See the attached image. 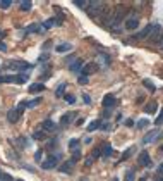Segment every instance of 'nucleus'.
Instances as JSON below:
<instances>
[{
    "instance_id": "f257e3e1",
    "label": "nucleus",
    "mask_w": 163,
    "mask_h": 181,
    "mask_svg": "<svg viewBox=\"0 0 163 181\" xmlns=\"http://www.w3.org/2000/svg\"><path fill=\"white\" fill-rule=\"evenodd\" d=\"M124 14H125V9L120 5V7H117L115 10H113V14H112V22H110V26L113 29H117L120 24H122L124 21Z\"/></svg>"
},
{
    "instance_id": "f03ea898",
    "label": "nucleus",
    "mask_w": 163,
    "mask_h": 181,
    "mask_svg": "<svg viewBox=\"0 0 163 181\" xmlns=\"http://www.w3.org/2000/svg\"><path fill=\"white\" fill-rule=\"evenodd\" d=\"M105 12V4H102V2H89L88 5V14L91 16V17H102V14Z\"/></svg>"
},
{
    "instance_id": "7ed1b4c3",
    "label": "nucleus",
    "mask_w": 163,
    "mask_h": 181,
    "mask_svg": "<svg viewBox=\"0 0 163 181\" xmlns=\"http://www.w3.org/2000/svg\"><path fill=\"white\" fill-rule=\"evenodd\" d=\"M59 160H60V155H48L47 159L41 162V167L43 169H53V167H57Z\"/></svg>"
},
{
    "instance_id": "20e7f679",
    "label": "nucleus",
    "mask_w": 163,
    "mask_h": 181,
    "mask_svg": "<svg viewBox=\"0 0 163 181\" xmlns=\"http://www.w3.org/2000/svg\"><path fill=\"white\" fill-rule=\"evenodd\" d=\"M153 28H155V24H148V26H144V28L141 29V31H139L134 38H136V40H146V38H150Z\"/></svg>"
},
{
    "instance_id": "39448f33",
    "label": "nucleus",
    "mask_w": 163,
    "mask_h": 181,
    "mask_svg": "<svg viewBox=\"0 0 163 181\" xmlns=\"http://www.w3.org/2000/svg\"><path fill=\"white\" fill-rule=\"evenodd\" d=\"M137 26H139V17H136V16H134V17H129V19L125 21V29H130V31H132V29H136Z\"/></svg>"
},
{
    "instance_id": "423d86ee",
    "label": "nucleus",
    "mask_w": 163,
    "mask_h": 181,
    "mask_svg": "<svg viewBox=\"0 0 163 181\" xmlns=\"http://www.w3.org/2000/svg\"><path fill=\"white\" fill-rule=\"evenodd\" d=\"M150 153L146 152V150H143V152L139 153V164H141V166H144V167H148L150 166Z\"/></svg>"
},
{
    "instance_id": "0eeeda50",
    "label": "nucleus",
    "mask_w": 163,
    "mask_h": 181,
    "mask_svg": "<svg viewBox=\"0 0 163 181\" xmlns=\"http://www.w3.org/2000/svg\"><path fill=\"white\" fill-rule=\"evenodd\" d=\"M21 117V112L19 111H16V109H12V111H9L7 112V119L10 121V123H17Z\"/></svg>"
},
{
    "instance_id": "6e6552de",
    "label": "nucleus",
    "mask_w": 163,
    "mask_h": 181,
    "mask_svg": "<svg viewBox=\"0 0 163 181\" xmlns=\"http://www.w3.org/2000/svg\"><path fill=\"white\" fill-rule=\"evenodd\" d=\"M96 69H98V67H96V64L89 62V64H86V66L82 67V74H86V76H89V74H93V73H95Z\"/></svg>"
},
{
    "instance_id": "1a4fd4ad",
    "label": "nucleus",
    "mask_w": 163,
    "mask_h": 181,
    "mask_svg": "<svg viewBox=\"0 0 163 181\" xmlns=\"http://www.w3.org/2000/svg\"><path fill=\"white\" fill-rule=\"evenodd\" d=\"M113 105H115V97L107 95V97L103 98V107H105V109H112Z\"/></svg>"
},
{
    "instance_id": "9d476101",
    "label": "nucleus",
    "mask_w": 163,
    "mask_h": 181,
    "mask_svg": "<svg viewBox=\"0 0 163 181\" xmlns=\"http://www.w3.org/2000/svg\"><path fill=\"white\" fill-rule=\"evenodd\" d=\"M43 90H45V85H43V83L29 85V93H38V91H43Z\"/></svg>"
},
{
    "instance_id": "9b49d317",
    "label": "nucleus",
    "mask_w": 163,
    "mask_h": 181,
    "mask_svg": "<svg viewBox=\"0 0 163 181\" xmlns=\"http://www.w3.org/2000/svg\"><path fill=\"white\" fill-rule=\"evenodd\" d=\"M41 128H43V131H53V129H55V123L52 121V119H47V121H43Z\"/></svg>"
},
{
    "instance_id": "f8f14e48",
    "label": "nucleus",
    "mask_w": 163,
    "mask_h": 181,
    "mask_svg": "<svg viewBox=\"0 0 163 181\" xmlns=\"http://www.w3.org/2000/svg\"><path fill=\"white\" fill-rule=\"evenodd\" d=\"M74 164H76V162L70 159V160H67V162H64V164H62L59 169H60L62 173H70V169H72V166H74Z\"/></svg>"
},
{
    "instance_id": "ddd939ff",
    "label": "nucleus",
    "mask_w": 163,
    "mask_h": 181,
    "mask_svg": "<svg viewBox=\"0 0 163 181\" xmlns=\"http://www.w3.org/2000/svg\"><path fill=\"white\" fill-rule=\"evenodd\" d=\"M76 116H77V114H76V112H67V114H64V116H62V124L65 126V124H69V123H70V121H72V119L76 117Z\"/></svg>"
},
{
    "instance_id": "4468645a",
    "label": "nucleus",
    "mask_w": 163,
    "mask_h": 181,
    "mask_svg": "<svg viewBox=\"0 0 163 181\" xmlns=\"http://www.w3.org/2000/svg\"><path fill=\"white\" fill-rule=\"evenodd\" d=\"M12 67H17V69H21V71H29L33 66H31V64H27V62H16Z\"/></svg>"
},
{
    "instance_id": "2eb2a0df",
    "label": "nucleus",
    "mask_w": 163,
    "mask_h": 181,
    "mask_svg": "<svg viewBox=\"0 0 163 181\" xmlns=\"http://www.w3.org/2000/svg\"><path fill=\"white\" fill-rule=\"evenodd\" d=\"M144 111L148 112V114H155V112L158 111V104L156 102H151V104H148L146 107H144Z\"/></svg>"
},
{
    "instance_id": "dca6fc26",
    "label": "nucleus",
    "mask_w": 163,
    "mask_h": 181,
    "mask_svg": "<svg viewBox=\"0 0 163 181\" xmlns=\"http://www.w3.org/2000/svg\"><path fill=\"white\" fill-rule=\"evenodd\" d=\"M69 50H72V45L70 43H60V45H57V52H69Z\"/></svg>"
},
{
    "instance_id": "f3484780",
    "label": "nucleus",
    "mask_w": 163,
    "mask_h": 181,
    "mask_svg": "<svg viewBox=\"0 0 163 181\" xmlns=\"http://www.w3.org/2000/svg\"><path fill=\"white\" fill-rule=\"evenodd\" d=\"M82 69V61H76L74 64H70V71L72 73H77V71Z\"/></svg>"
},
{
    "instance_id": "a211bd4d",
    "label": "nucleus",
    "mask_w": 163,
    "mask_h": 181,
    "mask_svg": "<svg viewBox=\"0 0 163 181\" xmlns=\"http://www.w3.org/2000/svg\"><path fill=\"white\" fill-rule=\"evenodd\" d=\"M112 153H113V148H112L110 145H105V147H103V150H102V155H103V157H110Z\"/></svg>"
},
{
    "instance_id": "6ab92c4d",
    "label": "nucleus",
    "mask_w": 163,
    "mask_h": 181,
    "mask_svg": "<svg viewBox=\"0 0 163 181\" xmlns=\"http://www.w3.org/2000/svg\"><path fill=\"white\" fill-rule=\"evenodd\" d=\"M41 104V98H33V100H29V102H26V107H29V109H33V107H36V105Z\"/></svg>"
},
{
    "instance_id": "aec40b11",
    "label": "nucleus",
    "mask_w": 163,
    "mask_h": 181,
    "mask_svg": "<svg viewBox=\"0 0 163 181\" xmlns=\"http://www.w3.org/2000/svg\"><path fill=\"white\" fill-rule=\"evenodd\" d=\"M45 138H47V131H43V129L34 131V140H45Z\"/></svg>"
},
{
    "instance_id": "412c9836",
    "label": "nucleus",
    "mask_w": 163,
    "mask_h": 181,
    "mask_svg": "<svg viewBox=\"0 0 163 181\" xmlns=\"http://www.w3.org/2000/svg\"><path fill=\"white\" fill-rule=\"evenodd\" d=\"M21 10H22V12H27V10H31V2H29V0H24V2H21Z\"/></svg>"
},
{
    "instance_id": "4be33fe9",
    "label": "nucleus",
    "mask_w": 163,
    "mask_h": 181,
    "mask_svg": "<svg viewBox=\"0 0 163 181\" xmlns=\"http://www.w3.org/2000/svg\"><path fill=\"white\" fill-rule=\"evenodd\" d=\"M57 24V17H52V19H48L45 24H43V29H48V28H52V26H55Z\"/></svg>"
},
{
    "instance_id": "5701e85b",
    "label": "nucleus",
    "mask_w": 163,
    "mask_h": 181,
    "mask_svg": "<svg viewBox=\"0 0 163 181\" xmlns=\"http://www.w3.org/2000/svg\"><path fill=\"white\" fill-rule=\"evenodd\" d=\"M77 147H79V140L72 138L69 141V148H70V150H77Z\"/></svg>"
},
{
    "instance_id": "b1692460",
    "label": "nucleus",
    "mask_w": 163,
    "mask_h": 181,
    "mask_svg": "<svg viewBox=\"0 0 163 181\" xmlns=\"http://www.w3.org/2000/svg\"><path fill=\"white\" fill-rule=\"evenodd\" d=\"M132 152H134V147H130V148L127 150V152H124V153H122V157H120V162H124L125 159H129V157H130V153H132Z\"/></svg>"
},
{
    "instance_id": "393cba45",
    "label": "nucleus",
    "mask_w": 163,
    "mask_h": 181,
    "mask_svg": "<svg viewBox=\"0 0 163 181\" xmlns=\"http://www.w3.org/2000/svg\"><path fill=\"white\" fill-rule=\"evenodd\" d=\"M156 135H158V131H153V133H150L146 138H144V143H150V141H153V140L156 138Z\"/></svg>"
},
{
    "instance_id": "a878e982",
    "label": "nucleus",
    "mask_w": 163,
    "mask_h": 181,
    "mask_svg": "<svg viewBox=\"0 0 163 181\" xmlns=\"http://www.w3.org/2000/svg\"><path fill=\"white\" fill-rule=\"evenodd\" d=\"M76 5H77L79 9H84V10H88L89 2H82V0H77V2H76Z\"/></svg>"
},
{
    "instance_id": "bb28decb",
    "label": "nucleus",
    "mask_w": 163,
    "mask_h": 181,
    "mask_svg": "<svg viewBox=\"0 0 163 181\" xmlns=\"http://www.w3.org/2000/svg\"><path fill=\"white\" fill-rule=\"evenodd\" d=\"M100 126H102V123H100V121H93V123L88 126V129H89V131H95L96 128H100Z\"/></svg>"
},
{
    "instance_id": "cd10ccee",
    "label": "nucleus",
    "mask_w": 163,
    "mask_h": 181,
    "mask_svg": "<svg viewBox=\"0 0 163 181\" xmlns=\"http://www.w3.org/2000/svg\"><path fill=\"white\" fill-rule=\"evenodd\" d=\"M88 81H89V79H88L86 74H81V76L77 78V83H79V85H88Z\"/></svg>"
},
{
    "instance_id": "c85d7f7f",
    "label": "nucleus",
    "mask_w": 163,
    "mask_h": 181,
    "mask_svg": "<svg viewBox=\"0 0 163 181\" xmlns=\"http://www.w3.org/2000/svg\"><path fill=\"white\" fill-rule=\"evenodd\" d=\"M143 85H144V86H146V88H148V90L155 91V85L151 83V81H148V79H144V81H143Z\"/></svg>"
},
{
    "instance_id": "c756f323",
    "label": "nucleus",
    "mask_w": 163,
    "mask_h": 181,
    "mask_svg": "<svg viewBox=\"0 0 163 181\" xmlns=\"http://www.w3.org/2000/svg\"><path fill=\"white\" fill-rule=\"evenodd\" d=\"M64 90H65V85H60V86L55 90V95H57V97H62V91Z\"/></svg>"
},
{
    "instance_id": "7c9ffc66",
    "label": "nucleus",
    "mask_w": 163,
    "mask_h": 181,
    "mask_svg": "<svg viewBox=\"0 0 163 181\" xmlns=\"http://www.w3.org/2000/svg\"><path fill=\"white\" fill-rule=\"evenodd\" d=\"M148 124H150V121H146V119H141V121L137 123V128H146Z\"/></svg>"
},
{
    "instance_id": "2f4dec72",
    "label": "nucleus",
    "mask_w": 163,
    "mask_h": 181,
    "mask_svg": "<svg viewBox=\"0 0 163 181\" xmlns=\"http://www.w3.org/2000/svg\"><path fill=\"white\" fill-rule=\"evenodd\" d=\"M10 4H12L10 0H4V2H0V7H4V9H9V7H10Z\"/></svg>"
},
{
    "instance_id": "473e14b6",
    "label": "nucleus",
    "mask_w": 163,
    "mask_h": 181,
    "mask_svg": "<svg viewBox=\"0 0 163 181\" xmlns=\"http://www.w3.org/2000/svg\"><path fill=\"white\" fill-rule=\"evenodd\" d=\"M65 102H69V104H74V102H76V97H74V95H65Z\"/></svg>"
},
{
    "instance_id": "72a5a7b5",
    "label": "nucleus",
    "mask_w": 163,
    "mask_h": 181,
    "mask_svg": "<svg viewBox=\"0 0 163 181\" xmlns=\"http://www.w3.org/2000/svg\"><path fill=\"white\" fill-rule=\"evenodd\" d=\"M38 29H40V28H38L36 24H33V26H29V28L26 29V33H33V31H38Z\"/></svg>"
},
{
    "instance_id": "f704fd0d",
    "label": "nucleus",
    "mask_w": 163,
    "mask_h": 181,
    "mask_svg": "<svg viewBox=\"0 0 163 181\" xmlns=\"http://www.w3.org/2000/svg\"><path fill=\"white\" fill-rule=\"evenodd\" d=\"M127 181H134V171H129L127 173Z\"/></svg>"
},
{
    "instance_id": "c9c22d12",
    "label": "nucleus",
    "mask_w": 163,
    "mask_h": 181,
    "mask_svg": "<svg viewBox=\"0 0 163 181\" xmlns=\"http://www.w3.org/2000/svg\"><path fill=\"white\" fill-rule=\"evenodd\" d=\"M155 123H156V124H162V123H163V111L160 112V116H158V119L155 121Z\"/></svg>"
},
{
    "instance_id": "e433bc0d",
    "label": "nucleus",
    "mask_w": 163,
    "mask_h": 181,
    "mask_svg": "<svg viewBox=\"0 0 163 181\" xmlns=\"http://www.w3.org/2000/svg\"><path fill=\"white\" fill-rule=\"evenodd\" d=\"M100 155H102V150H100V148H96L95 152H93V157H100Z\"/></svg>"
},
{
    "instance_id": "4c0bfd02",
    "label": "nucleus",
    "mask_w": 163,
    "mask_h": 181,
    "mask_svg": "<svg viewBox=\"0 0 163 181\" xmlns=\"http://www.w3.org/2000/svg\"><path fill=\"white\" fill-rule=\"evenodd\" d=\"M82 100H84L86 104H91V98H89L88 95H82Z\"/></svg>"
},
{
    "instance_id": "58836bf2",
    "label": "nucleus",
    "mask_w": 163,
    "mask_h": 181,
    "mask_svg": "<svg viewBox=\"0 0 163 181\" xmlns=\"http://www.w3.org/2000/svg\"><path fill=\"white\" fill-rule=\"evenodd\" d=\"M91 164H93V157H88L86 159V166H91Z\"/></svg>"
},
{
    "instance_id": "ea45409f",
    "label": "nucleus",
    "mask_w": 163,
    "mask_h": 181,
    "mask_svg": "<svg viewBox=\"0 0 163 181\" xmlns=\"http://www.w3.org/2000/svg\"><path fill=\"white\" fill-rule=\"evenodd\" d=\"M0 50H4V52L7 50V45H5V43H2V42H0Z\"/></svg>"
},
{
    "instance_id": "a19ab883",
    "label": "nucleus",
    "mask_w": 163,
    "mask_h": 181,
    "mask_svg": "<svg viewBox=\"0 0 163 181\" xmlns=\"http://www.w3.org/2000/svg\"><path fill=\"white\" fill-rule=\"evenodd\" d=\"M34 159L40 160V159H41V152H36V153H34Z\"/></svg>"
},
{
    "instance_id": "79ce46f5",
    "label": "nucleus",
    "mask_w": 163,
    "mask_h": 181,
    "mask_svg": "<svg viewBox=\"0 0 163 181\" xmlns=\"http://www.w3.org/2000/svg\"><path fill=\"white\" fill-rule=\"evenodd\" d=\"M125 124H127V126H134V123H132V119H127V121H125Z\"/></svg>"
},
{
    "instance_id": "37998d69",
    "label": "nucleus",
    "mask_w": 163,
    "mask_h": 181,
    "mask_svg": "<svg viewBox=\"0 0 163 181\" xmlns=\"http://www.w3.org/2000/svg\"><path fill=\"white\" fill-rule=\"evenodd\" d=\"M0 36H4V31H2V29H0Z\"/></svg>"
},
{
    "instance_id": "c03bdc74",
    "label": "nucleus",
    "mask_w": 163,
    "mask_h": 181,
    "mask_svg": "<svg viewBox=\"0 0 163 181\" xmlns=\"http://www.w3.org/2000/svg\"><path fill=\"white\" fill-rule=\"evenodd\" d=\"M156 181H163V178H158V180Z\"/></svg>"
},
{
    "instance_id": "a18cd8bd",
    "label": "nucleus",
    "mask_w": 163,
    "mask_h": 181,
    "mask_svg": "<svg viewBox=\"0 0 163 181\" xmlns=\"http://www.w3.org/2000/svg\"><path fill=\"white\" fill-rule=\"evenodd\" d=\"M112 181H119V180H117V178H113V180H112Z\"/></svg>"
}]
</instances>
